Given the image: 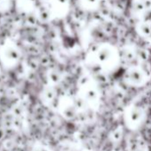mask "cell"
<instances>
[{
  "instance_id": "obj_4",
  "label": "cell",
  "mask_w": 151,
  "mask_h": 151,
  "mask_svg": "<svg viewBox=\"0 0 151 151\" xmlns=\"http://www.w3.org/2000/svg\"><path fill=\"white\" fill-rule=\"evenodd\" d=\"M99 60L102 64H105V65L109 64L111 62V60H114L112 52L109 49H107V48L101 49L100 51V52H99Z\"/></svg>"
},
{
  "instance_id": "obj_5",
  "label": "cell",
  "mask_w": 151,
  "mask_h": 151,
  "mask_svg": "<svg viewBox=\"0 0 151 151\" xmlns=\"http://www.w3.org/2000/svg\"><path fill=\"white\" fill-rule=\"evenodd\" d=\"M82 4H84L86 7H93L97 5L99 0H81Z\"/></svg>"
},
{
  "instance_id": "obj_8",
  "label": "cell",
  "mask_w": 151,
  "mask_h": 151,
  "mask_svg": "<svg viewBox=\"0 0 151 151\" xmlns=\"http://www.w3.org/2000/svg\"><path fill=\"white\" fill-rule=\"evenodd\" d=\"M44 1H47V0H44Z\"/></svg>"
},
{
  "instance_id": "obj_2",
  "label": "cell",
  "mask_w": 151,
  "mask_h": 151,
  "mask_svg": "<svg viewBox=\"0 0 151 151\" xmlns=\"http://www.w3.org/2000/svg\"><path fill=\"white\" fill-rule=\"evenodd\" d=\"M125 80L128 84L133 86H140L147 81V74L142 68L139 67H133L127 70Z\"/></svg>"
},
{
  "instance_id": "obj_6",
  "label": "cell",
  "mask_w": 151,
  "mask_h": 151,
  "mask_svg": "<svg viewBox=\"0 0 151 151\" xmlns=\"http://www.w3.org/2000/svg\"><path fill=\"white\" fill-rule=\"evenodd\" d=\"M10 0H0V9H4L5 7H7V5H9Z\"/></svg>"
},
{
  "instance_id": "obj_3",
  "label": "cell",
  "mask_w": 151,
  "mask_h": 151,
  "mask_svg": "<svg viewBox=\"0 0 151 151\" xmlns=\"http://www.w3.org/2000/svg\"><path fill=\"white\" fill-rule=\"evenodd\" d=\"M4 56L9 61H16L19 59V51L13 45H6L4 48Z\"/></svg>"
},
{
  "instance_id": "obj_7",
  "label": "cell",
  "mask_w": 151,
  "mask_h": 151,
  "mask_svg": "<svg viewBox=\"0 0 151 151\" xmlns=\"http://www.w3.org/2000/svg\"><path fill=\"white\" fill-rule=\"evenodd\" d=\"M138 151H147V147H140Z\"/></svg>"
},
{
  "instance_id": "obj_1",
  "label": "cell",
  "mask_w": 151,
  "mask_h": 151,
  "mask_svg": "<svg viewBox=\"0 0 151 151\" xmlns=\"http://www.w3.org/2000/svg\"><path fill=\"white\" fill-rule=\"evenodd\" d=\"M145 117L144 110L137 106H132L129 108L124 115V120L127 127L132 130L139 128L143 123Z\"/></svg>"
}]
</instances>
